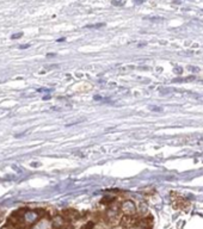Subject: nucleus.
I'll return each instance as SVG.
<instances>
[{
    "mask_svg": "<svg viewBox=\"0 0 203 229\" xmlns=\"http://www.w3.org/2000/svg\"><path fill=\"white\" fill-rule=\"evenodd\" d=\"M40 218V212L36 210H28L24 209L23 216H22V227L25 225H31L34 223H36Z\"/></svg>",
    "mask_w": 203,
    "mask_h": 229,
    "instance_id": "nucleus-1",
    "label": "nucleus"
},
{
    "mask_svg": "<svg viewBox=\"0 0 203 229\" xmlns=\"http://www.w3.org/2000/svg\"><path fill=\"white\" fill-rule=\"evenodd\" d=\"M122 210L123 212H126V215H133L136 211V206L132 200H126L122 204Z\"/></svg>",
    "mask_w": 203,
    "mask_h": 229,
    "instance_id": "nucleus-2",
    "label": "nucleus"
},
{
    "mask_svg": "<svg viewBox=\"0 0 203 229\" xmlns=\"http://www.w3.org/2000/svg\"><path fill=\"white\" fill-rule=\"evenodd\" d=\"M138 224V221L135 219V217L133 215H127L123 219H122V225L126 228H133L134 225Z\"/></svg>",
    "mask_w": 203,
    "mask_h": 229,
    "instance_id": "nucleus-3",
    "label": "nucleus"
},
{
    "mask_svg": "<svg viewBox=\"0 0 203 229\" xmlns=\"http://www.w3.org/2000/svg\"><path fill=\"white\" fill-rule=\"evenodd\" d=\"M66 224V217L63 216H55L53 218V227L55 229H62Z\"/></svg>",
    "mask_w": 203,
    "mask_h": 229,
    "instance_id": "nucleus-4",
    "label": "nucleus"
},
{
    "mask_svg": "<svg viewBox=\"0 0 203 229\" xmlns=\"http://www.w3.org/2000/svg\"><path fill=\"white\" fill-rule=\"evenodd\" d=\"M105 26L104 23H97V24H90V25H86L85 28L86 29H99V28H103Z\"/></svg>",
    "mask_w": 203,
    "mask_h": 229,
    "instance_id": "nucleus-5",
    "label": "nucleus"
},
{
    "mask_svg": "<svg viewBox=\"0 0 203 229\" xmlns=\"http://www.w3.org/2000/svg\"><path fill=\"white\" fill-rule=\"evenodd\" d=\"M111 4L114 6H122V5H124V0H113Z\"/></svg>",
    "mask_w": 203,
    "mask_h": 229,
    "instance_id": "nucleus-6",
    "label": "nucleus"
},
{
    "mask_svg": "<svg viewBox=\"0 0 203 229\" xmlns=\"http://www.w3.org/2000/svg\"><path fill=\"white\" fill-rule=\"evenodd\" d=\"M93 227H94V223L93 222H88L85 225H82L81 229H93Z\"/></svg>",
    "mask_w": 203,
    "mask_h": 229,
    "instance_id": "nucleus-7",
    "label": "nucleus"
},
{
    "mask_svg": "<svg viewBox=\"0 0 203 229\" xmlns=\"http://www.w3.org/2000/svg\"><path fill=\"white\" fill-rule=\"evenodd\" d=\"M114 199H115L114 197H104L103 199H102V202H103V203H108V204H109V203H111Z\"/></svg>",
    "mask_w": 203,
    "mask_h": 229,
    "instance_id": "nucleus-8",
    "label": "nucleus"
},
{
    "mask_svg": "<svg viewBox=\"0 0 203 229\" xmlns=\"http://www.w3.org/2000/svg\"><path fill=\"white\" fill-rule=\"evenodd\" d=\"M23 36V32H18V34H13L12 36H11V38L12 40H18V38H21Z\"/></svg>",
    "mask_w": 203,
    "mask_h": 229,
    "instance_id": "nucleus-9",
    "label": "nucleus"
},
{
    "mask_svg": "<svg viewBox=\"0 0 203 229\" xmlns=\"http://www.w3.org/2000/svg\"><path fill=\"white\" fill-rule=\"evenodd\" d=\"M147 19H149V20H163L164 18H161V17H148Z\"/></svg>",
    "mask_w": 203,
    "mask_h": 229,
    "instance_id": "nucleus-10",
    "label": "nucleus"
},
{
    "mask_svg": "<svg viewBox=\"0 0 203 229\" xmlns=\"http://www.w3.org/2000/svg\"><path fill=\"white\" fill-rule=\"evenodd\" d=\"M173 70H174V73H176V74H180V73H183V68H178V67H177V68H174Z\"/></svg>",
    "mask_w": 203,
    "mask_h": 229,
    "instance_id": "nucleus-11",
    "label": "nucleus"
},
{
    "mask_svg": "<svg viewBox=\"0 0 203 229\" xmlns=\"http://www.w3.org/2000/svg\"><path fill=\"white\" fill-rule=\"evenodd\" d=\"M143 1L145 0H134V4L135 5H141V4H143Z\"/></svg>",
    "mask_w": 203,
    "mask_h": 229,
    "instance_id": "nucleus-12",
    "label": "nucleus"
},
{
    "mask_svg": "<svg viewBox=\"0 0 203 229\" xmlns=\"http://www.w3.org/2000/svg\"><path fill=\"white\" fill-rule=\"evenodd\" d=\"M152 111H161V108H157V106H151L149 108Z\"/></svg>",
    "mask_w": 203,
    "mask_h": 229,
    "instance_id": "nucleus-13",
    "label": "nucleus"
},
{
    "mask_svg": "<svg viewBox=\"0 0 203 229\" xmlns=\"http://www.w3.org/2000/svg\"><path fill=\"white\" fill-rule=\"evenodd\" d=\"M30 47V44H22V45H19V49H28Z\"/></svg>",
    "mask_w": 203,
    "mask_h": 229,
    "instance_id": "nucleus-14",
    "label": "nucleus"
},
{
    "mask_svg": "<svg viewBox=\"0 0 203 229\" xmlns=\"http://www.w3.org/2000/svg\"><path fill=\"white\" fill-rule=\"evenodd\" d=\"M25 135H26V132H21V134H18V135H15V137L19 138V137H23V136H25Z\"/></svg>",
    "mask_w": 203,
    "mask_h": 229,
    "instance_id": "nucleus-15",
    "label": "nucleus"
},
{
    "mask_svg": "<svg viewBox=\"0 0 203 229\" xmlns=\"http://www.w3.org/2000/svg\"><path fill=\"white\" fill-rule=\"evenodd\" d=\"M55 55H56L55 53H48V54H47V57H53V56H55Z\"/></svg>",
    "mask_w": 203,
    "mask_h": 229,
    "instance_id": "nucleus-16",
    "label": "nucleus"
},
{
    "mask_svg": "<svg viewBox=\"0 0 203 229\" xmlns=\"http://www.w3.org/2000/svg\"><path fill=\"white\" fill-rule=\"evenodd\" d=\"M93 99H94V100H102V97H99V96H94V97H93Z\"/></svg>",
    "mask_w": 203,
    "mask_h": 229,
    "instance_id": "nucleus-17",
    "label": "nucleus"
},
{
    "mask_svg": "<svg viewBox=\"0 0 203 229\" xmlns=\"http://www.w3.org/2000/svg\"><path fill=\"white\" fill-rule=\"evenodd\" d=\"M43 99H44V100H48V99H50V96H46V97H43Z\"/></svg>",
    "mask_w": 203,
    "mask_h": 229,
    "instance_id": "nucleus-18",
    "label": "nucleus"
},
{
    "mask_svg": "<svg viewBox=\"0 0 203 229\" xmlns=\"http://www.w3.org/2000/svg\"><path fill=\"white\" fill-rule=\"evenodd\" d=\"M63 41H66V38H59L57 40V42H63Z\"/></svg>",
    "mask_w": 203,
    "mask_h": 229,
    "instance_id": "nucleus-19",
    "label": "nucleus"
}]
</instances>
